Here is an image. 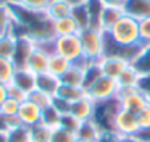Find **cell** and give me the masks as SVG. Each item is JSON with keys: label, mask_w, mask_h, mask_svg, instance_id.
Returning a JSON list of instances; mask_svg holds the SVG:
<instances>
[{"label": "cell", "mask_w": 150, "mask_h": 142, "mask_svg": "<svg viewBox=\"0 0 150 142\" xmlns=\"http://www.w3.org/2000/svg\"><path fill=\"white\" fill-rule=\"evenodd\" d=\"M8 142H31L30 127L24 125H18L8 129Z\"/></svg>", "instance_id": "30"}, {"label": "cell", "mask_w": 150, "mask_h": 142, "mask_svg": "<svg viewBox=\"0 0 150 142\" xmlns=\"http://www.w3.org/2000/svg\"><path fill=\"white\" fill-rule=\"evenodd\" d=\"M84 57L90 63H97L105 54V32L99 28H87L80 32Z\"/></svg>", "instance_id": "3"}, {"label": "cell", "mask_w": 150, "mask_h": 142, "mask_svg": "<svg viewBox=\"0 0 150 142\" xmlns=\"http://www.w3.org/2000/svg\"><path fill=\"white\" fill-rule=\"evenodd\" d=\"M52 106H53L60 114H66V113H69V110H71V103H68L66 100H63V98H60V97H57V95L53 97Z\"/></svg>", "instance_id": "43"}, {"label": "cell", "mask_w": 150, "mask_h": 142, "mask_svg": "<svg viewBox=\"0 0 150 142\" xmlns=\"http://www.w3.org/2000/svg\"><path fill=\"white\" fill-rule=\"evenodd\" d=\"M140 76L141 75L138 73V70L132 64H128L116 81H118L119 88H137V84L140 81Z\"/></svg>", "instance_id": "24"}, {"label": "cell", "mask_w": 150, "mask_h": 142, "mask_svg": "<svg viewBox=\"0 0 150 142\" xmlns=\"http://www.w3.org/2000/svg\"><path fill=\"white\" fill-rule=\"evenodd\" d=\"M131 64L138 70L140 75H150V44L141 47L140 53L135 56Z\"/></svg>", "instance_id": "23"}, {"label": "cell", "mask_w": 150, "mask_h": 142, "mask_svg": "<svg viewBox=\"0 0 150 142\" xmlns=\"http://www.w3.org/2000/svg\"><path fill=\"white\" fill-rule=\"evenodd\" d=\"M56 95L72 104L75 101H78L80 98L86 97V90L83 87H72V85H62L60 84Z\"/></svg>", "instance_id": "25"}, {"label": "cell", "mask_w": 150, "mask_h": 142, "mask_svg": "<svg viewBox=\"0 0 150 142\" xmlns=\"http://www.w3.org/2000/svg\"><path fill=\"white\" fill-rule=\"evenodd\" d=\"M8 98H9V95H8V85L0 84V106H2Z\"/></svg>", "instance_id": "46"}, {"label": "cell", "mask_w": 150, "mask_h": 142, "mask_svg": "<svg viewBox=\"0 0 150 142\" xmlns=\"http://www.w3.org/2000/svg\"><path fill=\"white\" fill-rule=\"evenodd\" d=\"M8 95H9V98H12V100H15L18 103H22V101L28 100V94L24 92L21 88L15 87L13 84L8 85Z\"/></svg>", "instance_id": "40"}, {"label": "cell", "mask_w": 150, "mask_h": 142, "mask_svg": "<svg viewBox=\"0 0 150 142\" xmlns=\"http://www.w3.org/2000/svg\"><path fill=\"white\" fill-rule=\"evenodd\" d=\"M71 12L72 8L69 6V3H66V0H50V3L46 9V13L52 21L71 16Z\"/></svg>", "instance_id": "20"}, {"label": "cell", "mask_w": 150, "mask_h": 142, "mask_svg": "<svg viewBox=\"0 0 150 142\" xmlns=\"http://www.w3.org/2000/svg\"><path fill=\"white\" fill-rule=\"evenodd\" d=\"M125 15L124 8H113V6H105L100 15V29L103 32H108L112 29V27Z\"/></svg>", "instance_id": "17"}, {"label": "cell", "mask_w": 150, "mask_h": 142, "mask_svg": "<svg viewBox=\"0 0 150 142\" xmlns=\"http://www.w3.org/2000/svg\"><path fill=\"white\" fill-rule=\"evenodd\" d=\"M15 2L27 9L37 10V12H46L50 0H15Z\"/></svg>", "instance_id": "37"}, {"label": "cell", "mask_w": 150, "mask_h": 142, "mask_svg": "<svg viewBox=\"0 0 150 142\" xmlns=\"http://www.w3.org/2000/svg\"><path fill=\"white\" fill-rule=\"evenodd\" d=\"M119 110H121L119 98L96 103L91 120L100 127L103 133H110V132L115 133V119Z\"/></svg>", "instance_id": "4"}, {"label": "cell", "mask_w": 150, "mask_h": 142, "mask_svg": "<svg viewBox=\"0 0 150 142\" xmlns=\"http://www.w3.org/2000/svg\"><path fill=\"white\" fill-rule=\"evenodd\" d=\"M59 87H60V79L56 78L54 75H52L49 72L37 75V81H35V88L37 90L54 97L57 90H59Z\"/></svg>", "instance_id": "18"}, {"label": "cell", "mask_w": 150, "mask_h": 142, "mask_svg": "<svg viewBox=\"0 0 150 142\" xmlns=\"http://www.w3.org/2000/svg\"><path fill=\"white\" fill-rule=\"evenodd\" d=\"M74 139H75V135L71 133L69 130L60 127V126L52 130L50 142H74Z\"/></svg>", "instance_id": "38"}, {"label": "cell", "mask_w": 150, "mask_h": 142, "mask_svg": "<svg viewBox=\"0 0 150 142\" xmlns=\"http://www.w3.org/2000/svg\"><path fill=\"white\" fill-rule=\"evenodd\" d=\"M109 37L121 44V45H127V47H134V45H143L141 40H140V27H138V21L124 15L113 27L110 31H108Z\"/></svg>", "instance_id": "2"}, {"label": "cell", "mask_w": 150, "mask_h": 142, "mask_svg": "<svg viewBox=\"0 0 150 142\" xmlns=\"http://www.w3.org/2000/svg\"><path fill=\"white\" fill-rule=\"evenodd\" d=\"M28 100L33 101L34 104H37L41 110H44V108H47L49 106H52V100H53V97L35 88L34 91H31V92L28 94Z\"/></svg>", "instance_id": "33"}, {"label": "cell", "mask_w": 150, "mask_h": 142, "mask_svg": "<svg viewBox=\"0 0 150 142\" xmlns=\"http://www.w3.org/2000/svg\"><path fill=\"white\" fill-rule=\"evenodd\" d=\"M88 0H66V3H69L71 8H77V6H83L87 5Z\"/></svg>", "instance_id": "48"}, {"label": "cell", "mask_w": 150, "mask_h": 142, "mask_svg": "<svg viewBox=\"0 0 150 142\" xmlns=\"http://www.w3.org/2000/svg\"><path fill=\"white\" fill-rule=\"evenodd\" d=\"M12 29V13L9 5H0V35L11 32Z\"/></svg>", "instance_id": "34"}, {"label": "cell", "mask_w": 150, "mask_h": 142, "mask_svg": "<svg viewBox=\"0 0 150 142\" xmlns=\"http://www.w3.org/2000/svg\"><path fill=\"white\" fill-rule=\"evenodd\" d=\"M71 16L74 18L75 22H77V25L80 28V32L87 29V28H91V18H90V13H88V9H87L86 5L72 8Z\"/></svg>", "instance_id": "27"}, {"label": "cell", "mask_w": 150, "mask_h": 142, "mask_svg": "<svg viewBox=\"0 0 150 142\" xmlns=\"http://www.w3.org/2000/svg\"><path fill=\"white\" fill-rule=\"evenodd\" d=\"M100 64V69L105 76H109V78H113V79H118L119 75L125 70V67L128 64H131L129 62L121 59V57H110V56H103L102 60L99 62Z\"/></svg>", "instance_id": "12"}, {"label": "cell", "mask_w": 150, "mask_h": 142, "mask_svg": "<svg viewBox=\"0 0 150 142\" xmlns=\"http://www.w3.org/2000/svg\"><path fill=\"white\" fill-rule=\"evenodd\" d=\"M41 113H43V110L37 104H34L30 100H25L19 106L18 119H19V122L24 126L33 127V126H35V125H38L41 122Z\"/></svg>", "instance_id": "10"}, {"label": "cell", "mask_w": 150, "mask_h": 142, "mask_svg": "<svg viewBox=\"0 0 150 142\" xmlns=\"http://www.w3.org/2000/svg\"><path fill=\"white\" fill-rule=\"evenodd\" d=\"M35 81H37V75L33 73L28 69H16V73L13 76L12 84L18 88H21L24 92L30 94L31 91L35 90Z\"/></svg>", "instance_id": "16"}, {"label": "cell", "mask_w": 150, "mask_h": 142, "mask_svg": "<svg viewBox=\"0 0 150 142\" xmlns=\"http://www.w3.org/2000/svg\"><path fill=\"white\" fill-rule=\"evenodd\" d=\"M135 136H137L141 142H150V127H147V129H140V130L135 133Z\"/></svg>", "instance_id": "44"}, {"label": "cell", "mask_w": 150, "mask_h": 142, "mask_svg": "<svg viewBox=\"0 0 150 142\" xmlns=\"http://www.w3.org/2000/svg\"><path fill=\"white\" fill-rule=\"evenodd\" d=\"M125 15L141 21L150 16V0H125L124 5Z\"/></svg>", "instance_id": "14"}, {"label": "cell", "mask_w": 150, "mask_h": 142, "mask_svg": "<svg viewBox=\"0 0 150 142\" xmlns=\"http://www.w3.org/2000/svg\"><path fill=\"white\" fill-rule=\"evenodd\" d=\"M81 123H83V122H80L77 117L72 116L71 113L62 114V117H60V127L69 130V132L74 133V135L77 133V130H78V127L81 126Z\"/></svg>", "instance_id": "35"}, {"label": "cell", "mask_w": 150, "mask_h": 142, "mask_svg": "<svg viewBox=\"0 0 150 142\" xmlns=\"http://www.w3.org/2000/svg\"><path fill=\"white\" fill-rule=\"evenodd\" d=\"M53 29L56 37H65V35H74L80 34V28L72 16H66L57 21H53Z\"/></svg>", "instance_id": "21"}, {"label": "cell", "mask_w": 150, "mask_h": 142, "mask_svg": "<svg viewBox=\"0 0 150 142\" xmlns=\"http://www.w3.org/2000/svg\"><path fill=\"white\" fill-rule=\"evenodd\" d=\"M16 35L11 31L0 35V57L2 59H12L15 48H16Z\"/></svg>", "instance_id": "26"}, {"label": "cell", "mask_w": 150, "mask_h": 142, "mask_svg": "<svg viewBox=\"0 0 150 142\" xmlns=\"http://www.w3.org/2000/svg\"><path fill=\"white\" fill-rule=\"evenodd\" d=\"M103 6H113V8H124L125 0H100Z\"/></svg>", "instance_id": "45"}, {"label": "cell", "mask_w": 150, "mask_h": 142, "mask_svg": "<svg viewBox=\"0 0 150 142\" xmlns=\"http://www.w3.org/2000/svg\"><path fill=\"white\" fill-rule=\"evenodd\" d=\"M137 90L150 101V75H141L137 84Z\"/></svg>", "instance_id": "41"}, {"label": "cell", "mask_w": 150, "mask_h": 142, "mask_svg": "<svg viewBox=\"0 0 150 142\" xmlns=\"http://www.w3.org/2000/svg\"><path fill=\"white\" fill-rule=\"evenodd\" d=\"M90 62L84 60L80 63H72L71 67L60 76L62 85H72V87H83L84 88V76H86V67Z\"/></svg>", "instance_id": "11"}, {"label": "cell", "mask_w": 150, "mask_h": 142, "mask_svg": "<svg viewBox=\"0 0 150 142\" xmlns=\"http://www.w3.org/2000/svg\"><path fill=\"white\" fill-rule=\"evenodd\" d=\"M100 76H103V72H102V69H100V64L99 62L97 63H88L87 67H86V76H84V90L94 84Z\"/></svg>", "instance_id": "32"}, {"label": "cell", "mask_w": 150, "mask_h": 142, "mask_svg": "<svg viewBox=\"0 0 150 142\" xmlns=\"http://www.w3.org/2000/svg\"><path fill=\"white\" fill-rule=\"evenodd\" d=\"M12 13V32L16 37H28L34 43L54 38L53 21L46 12L27 9L16 2L9 5Z\"/></svg>", "instance_id": "1"}, {"label": "cell", "mask_w": 150, "mask_h": 142, "mask_svg": "<svg viewBox=\"0 0 150 142\" xmlns=\"http://www.w3.org/2000/svg\"><path fill=\"white\" fill-rule=\"evenodd\" d=\"M118 94H119L118 81L113 78L105 76V75L100 76L94 84L86 88V95L94 103H102V101L118 98Z\"/></svg>", "instance_id": "6"}, {"label": "cell", "mask_w": 150, "mask_h": 142, "mask_svg": "<svg viewBox=\"0 0 150 142\" xmlns=\"http://www.w3.org/2000/svg\"><path fill=\"white\" fill-rule=\"evenodd\" d=\"M74 142H88V141H86V139H81V138H77V136H75Z\"/></svg>", "instance_id": "51"}, {"label": "cell", "mask_w": 150, "mask_h": 142, "mask_svg": "<svg viewBox=\"0 0 150 142\" xmlns=\"http://www.w3.org/2000/svg\"><path fill=\"white\" fill-rule=\"evenodd\" d=\"M15 73H16V66L12 62V59H2L0 57V84L11 85Z\"/></svg>", "instance_id": "28"}, {"label": "cell", "mask_w": 150, "mask_h": 142, "mask_svg": "<svg viewBox=\"0 0 150 142\" xmlns=\"http://www.w3.org/2000/svg\"><path fill=\"white\" fill-rule=\"evenodd\" d=\"M75 136L81 138V139H86L88 142H99L103 136V132L100 130V127L93 120H87V122L81 123V126L78 127Z\"/></svg>", "instance_id": "19"}, {"label": "cell", "mask_w": 150, "mask_h": 142, "mask_svg": "<svg viewBox=\"0 0 150 142\" xmlns=\"http://www.w3.org/2000/svg\"><path fill=\"white\" fill-rule=\"evenodd\" d=\"M118 98L121 103V108L128 110L134 114H138L141 110L150 106V101L137 88H119Z\"/></svg>", "instance_id": "7"}, {"label": "cell", "mask_w": 150, "mask_h": 142, "mask_svg": "<svg viewBox=\"0 0 150 142\" xmlns=\"http://www.w3.org/2000/svg\"><path fill=\"white\" fill-rule=\"evenodd\" d=\"M19 106H21V103H18L12 98H8L2 106H0V114L3 117H15V116H18Z\"/></svg>", "instance_id": "36"}, {"label": "cell", "mask_w": 150, "mask_h": 142, "mask_svg": "<svg viewBox=\"0 0 150 142\" xmlns=\"http://www.w3.org/2000/svg\"><path fill=\"white\" fill-rule=\"evenodd\" d=\"M49 57H50V54H47L44 50H41L35 45L31 56H30V59H28L27 69L31 70V72L35 73V75L46 73L47 67H49Z\"/></svg>", "instance_id": "15"}, {"label": "cell", "mask_w": 150, "mask_h": 142, "mask_svg": "<svg viewBox=\"0 0 150 142\" xmlns=\"http://www.w3.org/2000/svg\"><path fill=\"white\" fill-rule=\"evenodd\" d=\"M0 142H8V130L0 129Z\"/></svg>", "instance_id": "49"}, {"label": "cell", "mask_w": 150, "mask_h": 142, "mask_svg": "<svg viewBox=\"0 0 150 142\" xmlns=\"http://www.w3.org/2000/svg\"><path fill=\"white\" fill-rule=\"evenodd\" d=\"M94 107H96V103L86 95V97L80 98L78 101H75V103L71 104L69 113L72 116H75L80 122H87V120H91L93 119Z\"/></svg>", "instance_id": "13"}, {"label": "cell", "mask_w": 150, "mask_h": 142, "mask_svg": "<svg viewBox=\"0 0 150 142\" xmlns=\"http://www.w3.org/2000/svg\"><path fill=\"white\" fill-rule=\"evenodd\" d=\"M16 48L12 57V62L15 63L16 69H27L28 59L35 47V43L28 37H16Z\"/></svg>", "instance_id": "9"}, {"label": "cell", "mask_w": 150, "mask_h": 142, "mask_svg": "<svg viewBox=\"0 0 150 142\" xmlns=\"http://www.w3.org/2000/svg\"><path fill=\"white\" fill-rule=\"evenodd\" d=\"M71 64H72V63H71L68 59L62 57V56L57 54V53H54V54H52V56L49 57V67H47V72L52 73V75H54L56 78L60 79V76L71 67Z\"/></svg>", "instance_id": "22"}, {"label": "cell", "mask_w": 150, "mask_h": 142, "mask_svg": "<svg viewBox=\"0 0 150 142\" xmlns=\"http://www.w3.org/2000/svg\"><path fill=\"white\" fill-rule=\"evenodd\" d=\"M60 117H62V114L53 107V106H49L47 108H44L43 110V113H41V125L43 126H46V127H49V129H56V127H59L60 126Z\"/></svg>", "instance_id": "29"}, {"label": "cell", "mask_w": 150, "mask_h": 142, "mask_svg": "<svg viewBox=\"0 0 150 142\" xmlns=\"http://www.w3.org/2000/svg\"><path fill=\"white\" fill-rule=\"evenodd\" d=\"M138 27H140V40H141V44L143 45L150 44V16L138 21Z\"/></svg>", "instance_id": "39"}, {"label": "cell", "mask_w": 150, "mask_h": 142, "mask_svg": "<svg viewBox=\"0 0 150 142\" xmlns=\"http://www.w3.org/2000/svg\"><path fill=\"white\" fill-rule=\"evenodd\" d=\"M13 2H15V0H0V5H11Z\"/></svg>", "instance_id": "50"}, {"label": "cell", "mask_w": 150, "mask_h": 142, "mask_svg": "<svg viewBox=\"0 0 150 142\" xmlns=\"http://www.w3.org/2000/svg\"><path fill=\"white\" fill-rule=\"evenodd\" d=\"M118 142H141V141L135 135H131V136H119Z\"/></svg>", "instance_id": "47"}, {"label": "cell", "mask_w": 150, "mask_h": 142, "mask_svg": "<svg viewBox=\"0 0 150 142\" xmlns=\"http://www.w3.org/2000/svg\"><path fill=\"white\" fill-rule=\"evenodd\" d=\"M31 130V142H50L52 139V129L43 126L41 123L30 127Z\"/></svg>", "instance_id": "31"}, {"label": "cell", "mask_w": 150, "mask_h": 142, "mask_svg": "<svg viewBox=\"0 0 150 142\" xmlns=\"http://www.w3.org/2000/svg\"><path fill=\"white\" fill-rule=\"evenodd\" d=\"M137 116V123L140 129H147L150 127V106H147L144 110H141Z\"/></svg>", "instance_id": "42"}, {"label": "cell", "mask_w": 150, "mask_h": 142, "mask_svg": "<svg viewBox=\"0 0 150 142\" xmlns=\"http://www.w3.org/2000/svg\"><path fill=\"white\" fill-rule=\"evenodd\" d=\"M54 53L68 59L71 63H80L86 60L80 34L56 37L54 38Z\"/></svg>", "instance_id": "5"}, {"label": "cell", "mask_w": 150, "mask_h": 142, "mask_svg": "<svg viewBox=\"0 0 150 142\" xmlns=\"http://www.w3.org/2000/svg\"><path fill=\"white\" fill-rule=\"evenodd\" d=\"M140 130L137 123V116L128 110L121 108L115 119V133L119 136H131Z\"/></svg>", "instance_id": "8"}]
</instances>
